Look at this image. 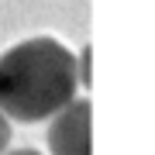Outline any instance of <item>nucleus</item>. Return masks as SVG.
<instances>
[{
	"instance_id": "nucleus-4",
	"label": "nucleus",
	"mask_w": 155,
	"mask_h": 155,
	"mask_svg": "<svg viewBox=\"0 0 155 155\" xmlns=\"http://www.w3.org/2000/svg\"><path fill=\"white\" fill-rule=\"evenodd\" d=\"M4 155H38L35 148H17V152H4Z\"/></svg>"
},
{
	"instance_id": "nucleus-2",
	"label": "nucleus",
	"mask_w": 155,
	"mask_h": 155,
	"mask_svg": "<svg viewBox=\"0 0 155 155\" xmlns=\"http://www.w3.org/2000/svg\"><path fill=\"white\" fill-rule=\"evenodd\" d=\"M93 107L90 100H72L59 114H52L48 152L52 155H93Z\"/></svg>"
},
{
	"instance_id": "nucleus-1",
	"label": "nucleus",
	"mask_w": 155,
	"mask_h": 155,
	"mask_svg": "<svg viewBox=\"0 0 155 155\" xmlns=\"http://www.w3.org/2000/svg\"><path fill=\"white\" fill-rule=\"evenodd\" d=\"M76 55L55 38H31L0 55V114L7 121H45L76 100Z\"/></svg>"
},
{
	"instance_id": "nucleus-3",
	"label": "nucleus",
	"mask_w": 155,
	"mask_h": 155,
	"mask_svg": "<svg viewBox=\"0 0 155 155\" xmlns=\"http://www.w3.org/2000/svg\"><path fill=\"white\" fill-rule=\"evenodd\" d=\"M7 145H11V121L0 114V155L7 152Z\"/></svg>"
}]
</instances>
